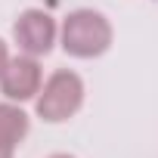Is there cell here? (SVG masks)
<instances>
[{"label":"cell","instance_id":"cell-7","mask_svg":"<svg viewBox=\"0 0 158 158\" xmlns=\"http://www.w3.org/2000/svg\"><path fill=\"white\" fill-rule=\"evenodd\" d=\"M13 152H16L13 146H3V143H0V158H13Z\"/></svg>","mask_w":158,"mask_h":158},{"label":"cell","instance_id":"cell-2","mask_svg":"<svg viewBox=\"0 0 158 158\" xmlns=\"http://www.w3.org/2000/svg\"><path fill=\"white\" fill-rule=\"evenodd\" d=\"M84 102V81L68 68H59L47 77V84L37 90V115L50 124L68 121Z\"/></svg>","mask_w":158,"mask_h":158},{"label":"cell","instance_id":"cell-5","mask_svg":"<svg viewBox=\"0 0 158 158\" xmlns=\"http://www.w3.org/2000/svg\"><path fill=\"white\" fill-rule=\"evenodd\" d=\"M28 115L13 106V102H0V143L3 146H19L25 136H28Z\"/></svg>","mask_w":158,"mask_h":158},{"label":"cell","instance_id":"cell-6","mask_svg":"<svg viewBox=\"0 0 158 158\" xmlns=\"http://www.w3.org/2000/svg\"><path fill=\"white\" fill-rule=\"evenodd\" d=\"M6 62H10V50H6V44H3V40H0V74H3Z\"/></svg>","mask_w":158,"mask_h":158},{"label":"cell","instance_id":"cell-1","mask_svg":"<svg viewBox=\"0 0 158 158\" xmlns=\"http://www.w3.org/2000/svg\"><path fill=\"white\" fill-rule=\"evenodd\" d=\"M112 47V25L96 10H74L62 22V50L74 59H96Z\"/></svg>","mask_w":158,"mask_h":158},{"label":"cell","instance_id":"cell-8","mask_svg":"<svg viewBox=\"0 0 158 158\" xmlns=\"http://www.w3.org/2000/svg\"><path fill=\"white\" fill-rule=\"evenodd\" d=\"M50 158H74V155H50Z\"/></svg>","mask_w":158,"mask_h":158},{"label":"cell","instance_id":"cell-4","mask_svg":"<svg viewBox=\"0 0 158 158\" xmlns=\"http://www.w3.org/2000/svg\"><path fill=\"white\" fill-rule=\"evenodd\" d=\"M0 90H3V96L13 99V102L34 99L37 90H40V65H37V59L34 56L10 59L3 74H0Z\"/></svg>","mask_w":158,"mask_h":158},{"label":"cell","instance_id":"cell-3","mask_svg":"<svg viewBox=\"0 0 158 158\" xmlns=\"http://www.w3.org/2000/svg\"><path fill=\"white\" fill-rule=\"evenodd\" d=\"M13 37L25 56H47L56 44V22L44 10H25L13 25Z\"/></svg>","mask_w":158,"mask_h":158}]
</instances>
